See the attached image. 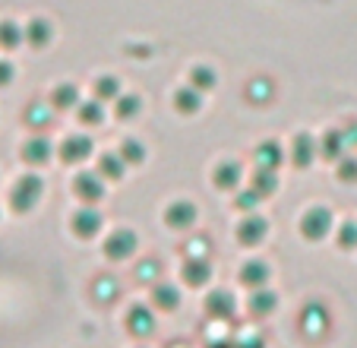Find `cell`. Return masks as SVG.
<instances>
[{
    "mask_svg": "<svg viewBox=\"0 0 357 348\" xmlns=\"http://www.w3.org/2000/svg\"><path fill=\"white\" fill-rule=\"evenodd\" d=\"M319 155V146L317 140H313L310 133H297L294 136V146H291V161H294L297 168H307L313 159Z\"/></svg>",
    "mask_w": 357,
    "mask_h": 348,
    "instance_id": "obj_14",
    "label": "cell"
},
{
    "mask_svg": "<svg viewBox=\"0 0 357 348\" xmlns=\"http://www.w3.org/2000/svg\"><path fill=\"white\" fill-rule=\"evenodd\" d=\"M174 108L181 114H196L202 108V92H199V89H193V86L177 89V92H174Z\"/></svg>",
    "mask_w": 357,
    "mask_h": 348,
    "instance_id": "obj_20",
    "label": "cell"
},
{
    "mask_svg": "<svg viewBox=\"0 0 357 348\" xmlns=\"http://www.w3.org/2000/svg\"><path fill=\"white\" fill-rule=\"evenodd\" d=\"M206 307H209L212 317H234L237 301H234V295H231L228 288H215V291L206 298Z\"/></svg>",
    "mask_w": 357,
    "mask_h": 348,
    "instance_id": "obj_17",
    "label": "cell"
},
{
    "mask_svg": "<svg viewBox=\"0 0 357 348\" xmlns=\"http://www.w3.org/2000/svg\"><path fill=\"white\" fill-rule=\"evenodd\" d=\"M13 64L10 61H0V86H10V80H13Z\"/></svg>",
    "mask_w": 357,
    "mask_h": 348,
    "instance_id": "obj_36",
    "label": "cell"
},
{
    "mask_svg": "<svg viewBox=\"0 0 357 348\" xmlns=\"http://www.w3.org/2000/svg\"><path fill=\"white\" fill-rule=\"evenodd\" d=\"M121 159L127 161V165H139V161L146 159V146L130 136V140H123V146H121Z\"/></svg>",
    "mask_w": 357,
    "mask_h": 348,
    "instance_id": "obj_31",
    "label": "cell"
},
{
    "mask_svg": "<svg viewBox=\"0 0 357 348\" xmlns=\"http://www.w3.org/2000/svg\"><path fill=\"white\" fill-rule=\"evenodd\" d=\"M253 159H257V168H269V171H278V165L284 161V149L278 140H263L257 146V152H253Z\"/></svg>",
    "mask_w": 357,
    "mask_h": 348,
    "instance_id": "obj_13",
    "label": "cell"
},
{
    "mask_svg": "<svg viewBox=\"0 0 357 348\" xmlns=\"http://www.w3.org/2000/svg\"><path fill=\"white\" fill-rule=\"evenodd\" d=\"M241 177H243L241 161H234V159H222L215 168H212V181H215L218 190H237Z\"/></svg>",
    "mask_w": 357,
    "mask_h": 348,
    "instance_id": "obj_10",
    "label": "cell"
},
{
    "mask_svg": "<svg viewBox=\"0 0 357 348\" xmlns=\"http://www.w3.org/2000/svg\"><path fill=\"white\" fill-rule=\"evenodd\" d=\"M181 279L187 282L190 288H199L212 279V263L206 256H187L181 266Z\"/></svg>",
    "mask_w": 357,
    "mask_h": 348,
    "instance_id": "obj_9",
    "label": "cell"
},
{
    "mask_svg": "<svg viewBox=\"0 0 357 348\" xmlns=\"http://www.w3.org/2000/svg\"><path fill=\"white\" fill-rule=\"evenodd\" d=\"M190 86L199 89V92L215 89V70H212V67H193V70H190Z\"/></svg>",
    "mask_w": 357,
    "mask_h": 348,
    "instance_id": "obj_28",
    "label": "cell"
},
{
    "mask_svg": "<svg viewBox=\"0 0 357 348\" xmlns=\"http://www.w3.org/2000/svg\"><path fill=\"white\" fill-rule=\"evenodd\" d=\"M123 168H127V161L121 159V152H105L98 159V174L105 177V181H117L123 174Z\"/></svg>",
    "mask_w": 357,
    "mask_h": 348,
    "instance_id": "obj_26",
    "label": "cell"
},
{
    "mask_svg": "<svg viewBox=\"0 0 357 348\" xmlns=\"http://www.w3.org/2000/svg\"><path fill=\"white\" fill-rule=\"evenodd\" d=\"M105 101H98V99H92V101H79L76 105V117H79L86 127H98L101 121H105Z\"/></svg>",
    "mask_w": 357,
    "mask_h": 348,
    "instance_id": "obj_23",
    "label": "cell"
},
{
    "mask_svg": "<svg viewBox=\"0 0 357 348\" xmlns=\"http://www.w3.org/2000/svg\"><path fill=\"white\" fill-rule=\"evenodd\" d=\"M41 194H45L41 177L38 174H26V177H20V181L13 184V190H10V206H13L16 212H29V209L38 206Z\"/></svg>",
    "mask_w": 357,
    "mask_h": 348,
    "instance_id": "obj_2",
    "label": "cell"
},
{
    "mask_svg": "<svg viewBox=\"0 0 357 348\" xmlns=\"http://www.w3.org/2000/svg\"><path fill=\"white\" fill-rule=\"evenodd\" d=\"M250 190H253L259 200L272 196V194L278 190V171H269V168H257V171H253V181H250Z\"/></svg>",
    "mask_w": 357,
    "mask_h": 348,
    "instance_id": "obj_18",
    "label": "cell"
},
{
    "mask_svg": "<svg viewBox=\"0 0 357 348\" xmlns=\"http://www.w3.org/2000/svg\"><path fill=\"white\" fill-rule=\"evenodd\" d=\"M22 41H26V26H16V22H10V20L0 22V48H3V51H13Z\"/></svg>",
    "mask_w": 357,
    "mask_h": 348,
    "instance_id": "obj_24",
    "label": "cell"
},
{
    "mask_svg": "<svg viewBox=\"0 0 357 348\" xmlns=\"http://www.w3.org/2000/svg\"><path fill=\"white\" fill-rule=\"evenodd\" d=\"M152 304L162 310H174L181 304V291H177L171 282H155L152 285Z\"/></svg>",
    "mask_w": 357,
    "mask_h": 348,
    "instance_id": "obj_19",
    "label": "cell"
},
{
    "mask_svg": "<svg viewBox=\"0 0 357 348\" xmlns=\"http://www.w3.org/2000/svg\"><path fill=\"white\" fill-rule=\"evenodd\" d=\"M127 329L133 335H152V329H155V317H152V310L142 307V304H136L133 310L127 314Z\"/></svg>",
    "mask_w": 357,
    "mask_h": 348,
    "instance_id": "obj_15",
    "label": "cell"
},
{
    "mask_svg": "<svg viewBox=\"0 0 357 348\" xmlns=\"http://www.w3.org/2000/svg\"><path fill=\"white\" fill-rule=\"evenodd\" d=\"M269 279H272V269L266 260H257V256H253V260H247L241 266V282L247 288H253V291H257V288H266Z\"/></svg>",
    "mask_w": 357,
    "mask_h": 348,
    "instance_id": "obj_12",
    "label": "cell"
},
{
    "mask_svg": "<svg viewBox=\"0 0 357 348\" xmlns=\"http://www.w3.org/2000/svg\"><path fill=\"white\" fill-rule=\"evenodd\" d=\"M275 307H278V298L272 295L269 288H257V291L250 295V310L257 317H269Z\"/></svg>",
    "mask_w": 357,
    "mask_h": 348,
    "instance_id": "obj_25",
    "label": "cell"
},
{
    "mask_svg": "<svg viewBox=\"0 0 357 348\" xmlns=\"http://www.w3.org/2000/svg\"><path fill=\"white\" fill-rule=\"evenodd\" d=\"M344 149H348V143H344V133H342V130H326L323 140H319V155H323L326 161L344 159Z\"/></svg>",
    "mask_w": 357,
    "mask_h": 348,
    "instance_id": "obj_16",
    "label": "cell"
},
{
    "mask_svg": "<svg viewBox=\"0 0 357 348\" xmlns=\"http://www.w3.org/2000/svg\"><path fill=\"white\" fill-rule=\"evenodd\" d=\"M335 241L342 250H357V222H342L335 231Z\"/></svg>",
    "mask_w": 357,
    "mask_h": 348,
    "instance_id": "obj_30",
    "label": "cell"
},
{
    "mask_svg": "<svg viewBox=\"0 0 357 348\" xmlns=\"http://www.w3.org/2000/svg\"><path fill=\"white\" fill-rule=\"evenodd\" d=\"M70 228H73V235L82 238V241H89V238H95L101 231V212L95 206H82L73 212V219H70Z\"/></svg>",
    "mask_w": 357,
    "mask_h": 348,
    "instance_id": "obj_7",
    "label": "cell"
},
{
    "mask_svg": "<svg viewBox=\"0 0 357 348\" xmlns=\"http://www.w3.org/2000/svg\"><path fill=\"white\" fill-rule=\"evenodd\" d=\"M266 231H269V222H266L263 215L250 212L247 219L237 225V244H243V247H257V244L266 241Z\"/></svg>",
    "mask_w": 357,
    "mask_h": 348,
    "instance_id": "obj_6",
    "label": "cell"
},
{
    "mask_svg": "<svg viewBox=\"0 0 357 348\" xmlns=\"http://www.w3.org/2000/svg\"><path fill=\"white\" fill-rule=\"evenodd\" d=\"M51 105L61 108V111H70V108L79 105V89H76V82H61V86H54Z\"/></svg>",
    "mask_w": 357,
    "mask_h": 348,
    "instance_id": "obj_22",
    "label": "cell"
},
{
    "mask_svg": "<svg viewBox=\"0 0 357 348\" xmlns=\"http://www.w3.org/2000/svg\"><path fill=\"white\" fill-rule=\"evenodd\" d=\"M165 225L171 231H187L196 225V206L190 200H174L165 206Z\"/></svg>",
    "mask_w": 357,
    "mask_h": 348,
    "instance_id": "obj_5",
    "label": "cell"
},
{
    "mask_svg": "<svg viewBox=\"0 0 357 348\" xmlns=\"http://www.w3.org/2000/svg\"><path fill=\"white\" fill-rule=\"evenodd\" d=\"M136 247H139V238H136L133 228H114V231L105 238V256H108V260H114V263L133 256Z\"/></svg>",
    "mask_w": 357,
    "mask_h": 348,
    "instance_id": "obj_3",
    "label": "cell"
},
{
    "mask_svg": "<svg viewBox=\"0 0 357 348\" xmlns=\"http://www.w3.org/2000/svg\"><path fill=\"white\" fill-rule=\"evenodd\" d=\"M51 155H54V146H51L45 136H32V140L22 143V161H26V165L41 168L51 161Z\"/></svg>",
    "mask_w": 357,
    "mask_h": 348,
    "instance_id": "obj_11",
    "label": "cell"
},
{
    "mask_svg": "<svg viewBox=\"0 0 357 348\" xmlns=\"http://www.w3.org/2000/svg\"><path fill=\"white\" fill-rule=\"evenodd\" d=\"M158 269H162V266H158V263L155 260H152V263H142V266L139 269H136V275H139V279L142 282H152V279H158Z\"/></svg>",
    "mask_w": 357,
    "mask_h": 348,
    "instance_id": "obj_35",
    "label": "cell"
},
{
    "mask_svg": "<svg viewBox=\"0 0 357 348\" xmlns=\"http://www.w3.org/2000/svg\"><path fill=\"white\" fill-rule=\"evenodd\" d=\"M92 136H86V133H70L67 140L61 143V159L67 161V165H76V161H86L89 155H92Z\"/></svg>",
    "mask_w": 357,
    "mask_h": 348,
    "instance_id": "obj_8",
    "label": "cell"
},
{
    "mask_svg": "<svg viewBox=\"0 0 357 348\" xmlns=\"http://www.w3.org/2000/svg\"><path fill=\"white\" fill-rule=\"evenodd\" d=\"M139 108H142L139 95H121L117 105H114V114L121 117V121H133L136 114H139Z\"/></svg>",
    "mask_w": 357,
    "mask_h": 348,
    "instance_id": "obj_29",
    "label": "cell"
},
{
    "mask_svg": "<svg viewBox=\"0 0 357 348\" xmlns=\"http://www.w3.org/2000/svg\"><path fill=\"white\" fill-rule=\"evenodd\" d=\"M95 99L117 101L121 99V80H117V76H98V80H95Z\"/></svg>",
    "mask_w": 357,
    "mask_h": 348,
    "instance_id": "obj_27",
    "label": "cell"
},
{
    "mask_svg": "<svg viewBox=\"0 0 357 348\" xmlns=\"http://www.w3.org/2000/svg\"><path fill=\"white\" fill-rule=\"evenodd\" d=\"M47 117H51V111H47V108H41V105L29 108V114H26V121L32 124V127H45Z\"/></svg>",
    "mask_w": 357,
    "mask_h": 348,
    "instance_id": "obj_34",
    "label": "cell"
},
{
    "mask_svg": "<svg viewBox=\"0 0 357 348\" xmlns=\"http://www.w3.org/2000/svg\"><path fill=\"white\" fill-rule=\"evenodd\" d=\"M297 228H301V235L307 238V241H323V238H329L332 228H335V215L326 206H313L301 215Z\"/></svg>",
    "mask_w": 357,
    "mask_h": 348,
    "instance_id": "obj_1",
    "label": "cell"
},
{
    "mask_svg": "<svg viewBox=\"0 0 357 348\" xmlns=\"http://www.w3.org/2000/svg\"><path fill=\"white\" fill-rule=\"evenodd\" d=\"M342 133H344V143H348V146H351V143L357 146V124H348V127H344Z\"/></svg>",
    "mask_w": 357,
    "mask_h": 348,
    "instance_id": "obj_37",
    "label": "cell"
},
{
    "mask_svg": "<svg viewBox=\"0 0 357 348\" xmlns=\"http://www.w3.org/2000/svg\"><path fill=\"white\" fill-rule=\"evenodd\" d=\"M51 38H54V29H51V22L47 20H32L26 26V41L32 48H45L51 45Z\"/></svg>",
    "mask_w": 357,
    "mask_h": 348,
    "instance_id": "obj_21",
    "label": "cell"
},
{
    "mask_svg": "<svg viewBox=\"0 0 357 348\" xmlns=\"http://www.w3.org/2000/svg\"><path fill=\"white\" fill-rule=\"evenodd\" d=\"M338 181H344V184L357 181V159H354V155L338 159Z\"/></svg>",
    "mask_w": 357,
    "mask_h": 348,
    "instance_id": "obj_32",
    "label": "cell"
},
{
    "mask_svg": "<svg viewBox=\"0 0 357 348\" xmlns=\"http://www.w3.org/2000/svg\"><path fill=\"white\" fill-rule=\"evenodd\" d=\"M234 206L241 209V212H257V206H259V196L253 194V190H243V194H237V200H234Z\"/></svg>",
    "mask_w": 357,
    "mask_h": 348,
    "instance_id": "obj_33",
    "label": "cell"
},
{
    "mask_svg": "<svg viewBox=\"0 0 357 348\" xmlns=\"http://www.w3.org/2000/svg\"><path fill=\"white\" fill-rule=\"evenodd\" d=\"M73 194H76V200H82L86 206H95V203H101V196H105V177L92 174V171L76 174Z\"/></svg>",
    "mask_w": 357,
    "mask_h": 348,
    "instance_id": "obj_4",
    "label": "cell"
}]
</instances>
